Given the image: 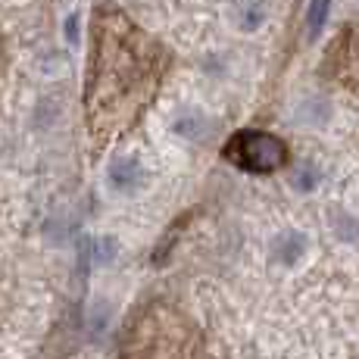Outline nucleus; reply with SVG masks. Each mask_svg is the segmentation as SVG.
<instances>
[{
    "mask_svg": "<svg viewBox=\"0 0 359 359\" xmlns=\"http://www.w3.org/2000/svg\"><path fill=\"white\" fill-rule=\"evenodd\" d=\"M137 182H141V165L135 160H116L109 165V184H113V188L131 191Z\"/></svg>",
    "mask_w": 359,
    "mask_h": 359,
    "instance_id": "nucleus-3",
    "label": "nucleus"
},
{
    "mask_svg": "<svg viewBox=\"0 0 359 359\" xmlns=\"http://www.w3.org/2000/svg\"><path fill=\"white\" fill-rule=\"evenodd\" d=\"M328 10H331V0H309V10H306V34L309 38H319L322 29L328 22Z\"/></svg>",
    "mask_w": 359,
    "mask_h": 359,
    "instance_id": "nucleus-4",
    "label": "nucleus"
},
{
    "mask_svg": "<svg viewBox=\"0 0 359 359\" xmlns=\"http://www.w3.org/2000/svg\"><path fill=\"white\" fill-rule=\"evenodd\" d=\"M294 184L300 191H313V184H316V169H313V165H300V169H297V175H294Z\"/></svg>",
    "mask_w": 359,
    "mask_h": 359,
    "instance_id": "nucleus-7",
    "label": "nucleus"
},
{
    "mask_svg": "<svg viewBox=\"0 0 359 359\" xmlns=\"http://www.w3.org/2000/svg\"><path fill=\"white\" fill-rule=\"evenodd\" d=\"M225 160L247 172H275L287 163V147L269 131H238L225 144Z\"/></svg>",
    "mask_w": 359,
    "mask_h": 359,
    "instance_id": "nucleus-2",
    "label": "nucleus"
},
{
    "mask_svg": "<svg viewBox=\"0 0 359 359\" xmlns=\"http://www.w3.org/2000/svg\"><path fill=\"white\" fill-rule=\"evenodd\" d=\"M113 257H116V241L113 238H97L94 241V262L107 266V262H113Z\"/></svg>",
    "mask_w": 359,
    "mask_h": 359,
    "instance_id": "nucleus-6",
    "label": "nucleus"
},
{
    "mask_svg": "<svg viewBox=\"0 0 359 359\" xmlns=\"http://www.w3.org/2000/svg\"><path fill=\"white\" fill-rule=\"evenodd\" d=\"M303 247H306V238H303V234H297V231H287L285 238L278 241V247H275V253H278V259L285 262V266H294V262L300 259Z\"/></svg>",
    "mask_w": 359,
    "mask_h": 359,
    "instance_id": "nucleus-5",
    "label": "nucleus"
},
{
    "mask_svg": "<svg viewBox=\"0 0 359 359\" xmlns=\"http://www.w3.org/2000/svg\"><path fill=\"white\" fill-rule=\"evenodd\" d=\"M94 32L97 41H94L91 91L85 100L91 103L94 119L122 116L150 81L154 63L147 57V41L119 10L109 6H100Z\"/></svg>",
    "mask_w": 359,
    "mask_h": 359,
    "instance_id": "nucleus-1",
    "label": "nucleus"
},
{
    "mask_svg": "<svg viewBox=\"0 0 359 359\" xmlns=\"http://www.w3.org/2000/svg\"><path fill=\"white\" fill-rule=\"evenodd\" d=\"M66 38L69 41H79V16H75V13L66 19Z\"/></svg>",
    "mask_w": 359,
    "mask_h": 359,
    "instance_id": "nucleus-8",
    "label": "nucleus"
}]
</instances>
